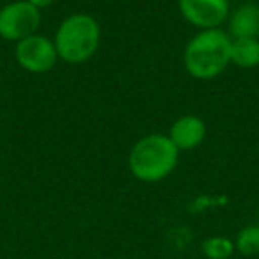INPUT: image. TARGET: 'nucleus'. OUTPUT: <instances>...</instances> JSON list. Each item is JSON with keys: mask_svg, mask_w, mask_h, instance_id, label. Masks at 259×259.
<instances>
[{"mask_svg": "<svg viewBox=\"0 0 259 259\" xmlns=\"http://www.w3.org/2000/svg\"><path fill=\"white\" fill-rule=\"evenodd\" d=\"M185 66L192 76L209 80L219 76L231 62V39L224 30H201L185 48Z\"/></svg>", "mask_w": 259, "mask_h": 259, "instance_id": "f257e3e1", "label": "nucleus"}, {"mask_svg": "<svg viewBox=\"0 0 259 259\" xmlns=\"http://www.w3.org/2000/svg\"><path fill=\"white\" fill-rule=\"evenodd\" d=\"M178 153L180 149L172 144L169 135H148L130 153V169L141 181L155 183L176 169Z\"/></svg>", "mask_w": 259, "mask_h": 259, "instance_id": "f03ea898", "label": "nucleus"}, {"mask_svg": "<svg viewBox=\"0 0 259 259\" xmlns=\"http://www.w3.org/2000/svg\"><path fill=\"white\" fill-rule=\"evenodd\" d=\"M100 37V25L93 16L73 15L61 23L54 43L62 61L78 64L96 54Z\"/></svg>", "mask_w": 259, "mask_h": 259, "instance_id": "7ed1b4c3", "label": "nucleus"}, {"mask_svg": "<svg viewBox=\"0 0 259 259\" xmlns=\"http://www.w3.org/2000/svg\"><path fill=\"white\" fill-rule=\"evenodd\" d=\"M41 23V13L27 0L13 2L0 9V37L22 41L32 36Z\"/></svg>", "mask_w": 259, "mask_h": 259, "instance_id": "20e7f679", "label": "nucleus"}, {"mask_svg": "<svg viewBox=\"0 0 259 259\" xmlns=\"http://www.w3.org/2000/svg\"><path fill=\"white\" fill-rule=\"evenodd\" d=\"M57 57L59 54L54 41L37 34H32L16 45V61L30 73L50 71L57 62Z\"/></svg>", "mask_w": 259, "mask_h": 259, "instance_id": "39448f33", "label": "nucleus"}, {"mask_svg": "<svg viewBox=\"0 0 259 259\" xmlns=\"http://www.w3.org/2000/svg\"><path fill=\"white\" fill-rule=\"evenodd\" d=\"M180 11L199 29H217L229 16V0H180Z\"/></svg>", "mask_w": 259, "mask_h": 259, "instance_id": "423d86ee", "label": "nucleus"}, {"mask_svg": "<svg viewBox=\"0 0 259 259\" xmlns=\"http://www.w3.org/2000/svg\"><path fill=\"white\" fill-rule=\"evenodd\" d=\"M206 126L195 115H183L170 126L169 139L178 149H194L204 141Z\"/></svg>", "mask_w": 259, "mask_h": 259, "instance_id": "0eeeda50", "label": "nucleus"}, {"mask_svg": "<svg viewBox=\"0 0 259 259\" xmlns=\"http://www.w3.org/2000/svg\"><path fill=\"white\" fill-rule=\"evenodd\" d=\"M231 34L234 39L240 37H259V6L254 2L241 4L231 15Z\"/></svg>", "mask_w": 259, "mask_h": 259, "instance_id": "6e6552de", "label": "nucleus"}, {"mask_svg": "<svg viewBox=\"0 0 259 259\" xmlns=\"http://www.w3.org/2000/svg\"><path fill=\"white\" fill-rule=\"evenodd\" d=\"M231 62L243 69L255 68L259 64L257 37H240L231 41Z\"/></svg>", "mask_w": 259, "mask_h": 259, "instance_id": "1a4fd4ad", "label": "nucleus"}, {"mask_svg": "<svg viewBox=\"0 0 259 259\" xmlns=\"http://www.w3.org/2000/svg\"><path fill=\"white\" fill-rule=\"evenodd\" d=\"M236 248L245 255H252L259 252V227L248 226L240 231L236 240Z\"/></svg>", "mask_w": 259, "mask_h": 259, "instance_id": "9d476101", "label": "nucleus"}, {"mask_svg": "<svg viewBox=\"0 0 259 259\" xmlns=\"http://www.w3.org/2000/svg\"><path fill=\"white\" fill-rule=\"evenodd\" d=\"M233 248L227 238H209L202 243V250L209 259H227L233 254Z\"/></svg>", "mask_w": 259, "mask_h": 259, "instance_id": "9b49d317", "label": "nucleus"}, {"mask_svg": "<svg viewBox=\"0 0 259 259\" xmlns=\"http://www.w3.org/2000/svg\"><path fill=\"white\" fill-rule=\"evenodd\" d=\"M29 4H32L34 8H37V9H41V8H47V6H50L54 0H27Z\"/></svg>", "mask_w": 259, "mask_h": 259, "instance_id": "f8f14e48", "label": "nucleus"}]
</instances>
